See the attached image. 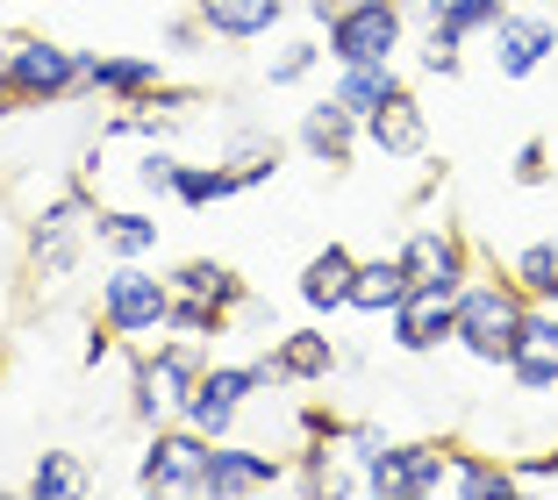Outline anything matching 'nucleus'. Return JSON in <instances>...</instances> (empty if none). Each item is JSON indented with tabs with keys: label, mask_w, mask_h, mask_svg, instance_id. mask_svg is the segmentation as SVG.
I'll use <instances>...</instances> for the list:
<instances>
[{
	"label": "nucleus",
	"mask_w": 558,
	"mask_h": 500,
	"mask_svg": "<svg viewBox=\"0 0 558 500\" xmlns=\"http://www.w3.org/2000/svg\"><path fill=\"white\" fill-rule=\"evenodd\" d=\"M230 194H244V179H236L222 158L215 164H186L180 158V172H172V200H180V208H215V200H230Z\"/></svg>",
	"instance_id": "nucleus-25"
},
{
	"label": "nucleus",
	"mask_w": 558,
	"mask_h": 500,
	"mask_svg": "<svg viewBox=\"0 0 558 500\" xmlns=\"http://www.w3.org/2000/svg\"><path fill=\"white\" fill-rule=\"evenodd\" d=\"M487 58H494V72H501V80H530V72H544L558 58V22L509 8V15L487 29Z\"/></svg>",
	"instance_id": "nucleus-11"
},
{
	"label": "nucleus",
	"mask_w": 558,
	"mask_h": 500,
	"mask_svg": "<svg viewBox=\"0 0 558 500\" xmlns=\"http://www.w3.org/2000/svg\"><path fill=\"white\" fill-rule=\"evenodd\" d=\"M22 8H36V0H22Z\"/></svg>",
	"instance_id": "nucleus-37"
},
{
	"label": "nucleus",
	"mask_w": 558,
	"mask_h": 500,
	"mask_svg": "<svg viewBox=\"0 0 558 500\" xmlns=\"http://www.w3.org/2000/svg\"><path fill=\"white\" fill-rule=\"evenodd\" d=\"M395 258L409 265V286H444V293H459L465 279H473V243H465L451 222H415L409 236H401Z\"/></svg>",
	"instance_id": "nucleus-8"
},
{
	"label": "nucleus",
	"mask_w": 558,
	"mask_h": 500,
	"mask_svg": "<svg viewBox=\"0 0 558 500\" xmlns=\"http://www.w3.org/2000/svg\"><path fill=\"white\" fill-rule=\"evenodd\" d=\"M222 164H230L244 186H265V179L279 172V136H230V150H222Z\"/></svg>",
	"instance_id": "nucleus-30"
},
{
	"label": "nucleus",
	"mask_w": 558,
	"mask_h": 500,
	"mask_svg": "<svg viewBox=\"0 0 558 500\" xmlns=\"http://www.w3.org/2000/svg\"><path fill=\"white\" fill-rule=\"evenodd\" d=\"M294 144L308 150L323 172H344L351 158H359V144H365V130H359V114L351 108H337V100H315L308 114H301V130H294Z\"/></svg>",
	"instance_id": "nucleus-14"
},
{
	"label": "nucleus",
	"mask_w": 558,
	"mask_h": 500,
	"mask_svg": "<svg viewBox=\"0 0 558 500\" xmlns=\"http://www.w3.org/2000/svg\"><path fill=\"white\" fill-rule=\"evenodd\" d=\"M172 172H180V158H172L165 144H144L136 164H130V194L136 200H172Z\"/></svg>",
	"instance_id": "nucleus-31"
},
{
	"label": "nucleus",
	"mask_w": 558,
	"mask_h": 500,
	"mask_svg": "<svg viewBox=\"0 0 558 500\" xmlns=\"http://www.w3.org/2000/svg\"><path fill=\"white\" fill-rule=\"evenodd\" d=\"M359 130H365V144H379L387 158H423V144H429V122H423V108H415V94H395L387 108L365 114Z\"/></svg>",
	"instance_id": "nucleus-19"
},
{
	"label": "nucleus",
	"mask_w": 558,
	"mask_h": 500,
	"mask_svg": "<svg viewBox=\"0 0 558 500\" xmlns=\"http://www.w3.org/2000/svg\"><path fill=\"white\" fill-rule=\"evenodd\" d=\"M201 36H208V29H201V15H186V22H172V29H165V44H172V50H194Z\"/></svg>",
	"instance_id": "nucleus-35"
},
{
	"label": "nucleus",
	"mask_w": 558,
	"mask_h": 500,
	"mask_svg": "<svg viewBox=\"0 0 558 500\" xmlns=\"http://www.w3.org/2000/svg\"><path fill=\"white\" fill-rule=\"evenodd\" d=\"M509 279L530 293V301H551V307H558V236L523 243V251L509 258Z\"/></svg>",
	"instance_id": "nucleus-26"
},
{
	"label": "nucleus",
	"mask_w": 558,
	"mask_h": 500,
	"mask_svg": "<svg viewBox=\"0 0 558 500\" xmlns=\"http://www.w3.org/2000/svg\"><path fill=\"white\" fill-rule=\"evenodd\" d=\"M351 272H359V258H351L344 243H323V251L301 265V307H315V315H337V307L351 301Z\"/></svg>",
	"instance_id": "nucleus-21"
},
{
	"label": "nucleus",
	"mask_w": 558,
	"mask_h": 500,
	"mask_svg": "<svg viewBox=\"0 0 558 500\" xmlns=\"http://www.w3.org/2000/svg\"><path fill=\"white\" fill-rule=\"evenodd\" d=\"M208 458L215 436H201L194 422H158L144 443V465H136V486L144 493H208Z\"/></svg>",
	"instance_id": "nucleus-5"
},
{
	"label": "nucleus",
	"mask_w": 558,
	"mask_h": 500,
	"mask_svg": "<svg viewBox=\"0 0 558 500\" xmlns=\"http://www.w3.org/2000/svg\"><path fill=\"white\" fill-rule=\"evenodd\" d=\"M395 94H409V80L395 72V58H373V65H337V86H329V100H337V108H351L359 122L373 108H387Z\"/></svg>",
	"instance_id": "nucleus-20"
},
{
	"label": "nucleus",
	"mask_w": 558,
	"mask_h": 500,
	"mask_svg": "<svg viewBox=\"0 0 558 500\" xmlns=\"http://www.w3.org/2000/svg\"><path fill=\"white\" fill-rule=\"evenodd\" d=\"M551 172H558V164H551V150H544L537 136H530V144L515 150V186H544Z\"/></svg>",
	"instance_id": "nucleus-34"
},
{
	"label": "nucleus",
	"mask_w": 558,
	"mask_h": 500,
	"mask_svg": "<svg viewBox=\"0 0 558 500\" xmlns=\"http://www.w3.org/2000/svg\"><path fill=\"white\" fill-rule=\"evenodd\" d=\"M515 465H501V458H487V451H451V479H444V493L451 500H501V493H515Z\"/></svg>",
	"instance_id": "nucleus-23"
},
{
	"label": "nucleus",
	"mask_w": 558,
	"mask_h": 500,
	"mask_svg": "<svg viewBox=\"0 0 558 500\" xmlns=\"http://www.w3.org/2000/svg\"><path fill=\"white\" fill-rule=\"evenodd\" d=\"M301 8H308V15H315V22H323V29H329V22L344 15V8H359V0H301Z\"/></svg>",
	"instance_id": "nucleus-36"
},
{
	"label": "nucleus",
	"mask_w": 558,
	"mask_h": 500,
	"mask_svg": "<svg viewBox=\"0 0 558 500\" xmlns=\"http://www.w3.org/2000/svg\"><path fill=\"white\" fill-rule=\"evenodd\" d=\"M337 365H344V357H337V343H329L323 329H287V337H272V351H265L272 387H323Z\"/></svg>",
	"instance_id": "nucleus-13"
},
{
	"label": "nucleus",
	"mask_w": 558,
	"mask_h": 500,
	"mask_svg": "<svg viewBox=\"0 0 558 500\" xmlns=\"http://www.w3.org/2000/svg\"><path fill=\"white\" fill-rule=\"evenodd\" d=\"M94 251L100 258H150L158 251V215L136 200V208H108L94 200Z\"/></svg>",
	"instance_id": "nucleus-17"
},
{
	"label": "nucleus",
	"mask_w": 558,
	"mask_h": 500,
	"mask_svg": "<svg viewBox=\"0 0 558 500\" xmlns=\"http://www.w3.org/2000/svg\"><path fill=\"white\" fill-rule=\"evenodd\" d=\"M509 387L515 393H558V307L551 301H530L523 329L509 343Z\"/></svg>",
	"instance_id": "nucleus-10"
},
{
	"label": "nucleus",
	"mask_w": 558,
	"mask_h": 500,
	"mask_svg": "<svg viewBox=\"0 0 558 500\" xmlns=\"http://www.w3.org/2000/svg\"><path fill=\"white\" fill-rule=\"evenodd\" d=\"M0 72H8L15 108H58V100L86 94V50L50 44V36H36V29H15L0 44Z\"/></svg>",
	"instance_id": "nucleus-1"
},
{
	"label": "nucleus",
	"mask_w": 558,
	"mask_h": 500,
	"mask_svg": "<svg viewBox=\"0 0 558 500\" xmlns=\"http://www.w3.org/2000/svg\"><path fill=\"white\" fill-rule=\"evenodd\" d=\"M401 36H409V8L401 0H359L329 22V65H373V58H395Z\"/></svg>",
	"instance_id": "nucleus-6"
},
{
	"label": "nucleus",
	"mask_w": 558,
	"mask_h": 500,
	"mask_svg": "<svg viewBox=\"0 0 558 500\" xmlns=\"http://www.w3.org/2000/svg\"><path fill=\"white\" fill-rule=\"evenodd\" d=\"M409 265L401 258H359V272H351V315H373V322H387L401 301H409Z\"/></svg>",
	"instance_id": "nucleus-18"
},
{
	"label": "nucleus",
	"mask_w": 558,
	"mask_h": 500,
	"mask_svg": "<svg viewBox=\"0 0 558 500\" xmlns=\"http://www.w3.org/2000/svg\"><path fill=\"white\" fill-rule=\"evenodd\" d=\"M530 315V293L515 279H465L459 286V322H451V343L480 365H509V343Z\"/></svg>",
	"instance_id": "nucleus-2"
},
{
	"label": "nucleus",
	"mask_w": 558,
	"mask_h": 500,
	"mask_svg": "<svg viewBox=\"0 0 558 500\" xmlns=\"http://www.w3.org/2000/svg\"><path fill=\"white\" fill-rule=\"evenodd\" d=\"M287 8H294V0H194L201 29L222 36V44H258V36H272L279 22H287Z\"/></svg>",
	"instance_id": "nucleus-16"
},
{
	"label": "nucleus",
	"mask_w": 558,
	"mask_h": 500,
	"mask_svg": "<svg viewBox=\"0 0 558 500\" xmlns=\"http://www.w3.org/2000/svg\"><path fill=\"white\" fill-rule=\"evenodd\" d=\"M165 307H172V279L144 272V258H108V272H100V322L122 343L165 337Z\"/></svg>",
	"instance_id": "nucleus-3"
},
{
	"label": "nucleus",
	"mask_w": 558,
	"mask_h": 500,
	"mask_svg": "<svg viewBox=\"0 0 558 500\" xmlns=\"http://www.w3.org/2000/svg\"><path fill=\"white\" fill-rule=\"evenodd\" d=\"M158 86H165V58H144V50L100 58V50H86V94H108L116 108H130V100L158 94Z\"/></svg>",
	"instance_id": "nucleus-15"
},
{
	"label": "nucleus",
	"mask_w": 558,
	"mask_h": 500,
	"mask_svg": "<svg viewBox=\"0 0 558 500\" xmlns=\"http://www.w3.org/2000/svg\"><path fill=\"white\" fill-rule=\"evenodd\" d=\"M29 493H36V500H58V493H94V472H86L72 451H36V465H29Z\"/></svg>",
	"instance_id": "nucleus-27"
},
{
	"label": "nucleus",
	"mask_w": 558,
	"mask_h": 500,
	"mask_svg": "<svg viewBox=\"0 0 558 500\" xmlns=\"http://www.w3.org/2000/svg\"><path fill=\"white\" fill-rule=\"evenodd\" d=\"M258 393H272V371H265V357L258 365H215L208 357V371L194 379V393L180 401V422H194L201 436H236V422H244V407L258 401Z\"/></svg>",
	"instance_id": "nucleus-4"
},
{
	"label": "nucleus",
	"mask_w": 558,
	"mask_h": 500,
	"mask_svg": "<svg viewBox=\"0 0 558 500\" xmlns=\"http://www.w3.org/2000/svg\"><path fill=\"white\" fill-rule=\"evenodd\" d=\"M395 322V351H409V357H429V351H444L451 343V322H459V293H444V286H415L409 301L387 315Z\"/></svg>",
	"instance_id": "nucleus-12"
},
{
	"label": "nucleus",
	"mask_w": 558,
	"mask_h": 500,
	"mask_svg": "<svg viewBox=\"0 0 558 500\" xmlns=\"http://www.w3.org/2000/svg\"><path fill=\"white\" fill-rule=\"evenodd\" d=\"M401 8H409L415 22H437V29H459L465 44H473V36H487L494 22L509 15V0H401Z\"/></svg>",
	"instance_id": "nucleus-24"
},
{
	"label": "nucleus",
	"mask_w": 558,
	"mask_h": 500,
	"mask_svg": "<svg viewBox=\"0 0 558 500\" xmlns=\"http://www.w3.org/2000/svg\"><path fill=\"white\" fill-rule=\"evenodd\" d=\"M315 58H323V44H315V36H287V44L272 50V65H265V86H301L315 72Z\"/></svg>",
	"instance_id": "nucleus-33"
},
{
	"label": "nucleus",
	"mask_w": 558,
	"mask_h": 500,
	"mask_svg": "<svg viewBox=\"0 0 558 500\" xmlns=\"http://www.w3.org/2000/svg\"><path fill=\"white\" fill-rule=\"evenodd\" d=\"M172 293H201V301H215V307H230V329H236V307L251 301V286L236 279V265H222V258H186V265H172Z\"/></svg>",
	"instance_id": "nucleus-22"
},
{
	"label": "nucleus",
	"mask_w": 558,
	"mask_h": 500,
	"mask_svg": "<svg viewBox=\"0 0 558 500\" xmlns=\"http://www.w3.org/2000/svg\"><path fill=\"white\" fill-rule=\"evenodd\" d=\"M415 65H423L429 80H459V72H465V36L423 22V58H415Z\"/></svg>",
	"instance_id": "nucleus-32"
},
{
	"label": "nucleus",
	"mask_w": 558,
	"mask_h": 500,
	"mask_svg": "<svg viewBox=\"0 0 558 500\" xmlns=\"http://www.w3.org/2000/svg\"><path fill=\"white\" fill-rule=\"evenodd\" d=\"M451 479V443H387V458L365 465L373 500H437Z\"/></svg>",
	"instance_id": "nucleus-7"
},
{
	"label": "nucleus",
	"mask_w": 558,
	"mask_h": 500,
	"mask_svg": "<svg viewBox=\"0 0 558 500\" xmlns=\"http://www.w3.org/2000/svg\"><path fill=\"white\" fill-rule=\"evenodd\" d=\"M329 443H337V465H351L365 479V465H373V458H387V443H395V436H387V422H337V436H329Z\"/></svg>",
	"instance_id": "nucleus-29"
},
{
	"label": "nucleus",
	"mask_w": 558,
	"mask_h": 500,
	"mask_svg": "<svg viewBox=\"0 0 558 500\" xmlns=\"http://www.w3.org/2000/svg\"><path fill=\"white\" fill-rule=\"evenodd\" d=\"M165 329H172V337H194V343L230 337V307L201 301V293H172V307H165Z\"/></svg>",
	"instance_id": "nucleus-28"
},
{
	"label": "nucleus",
	"mask_w": 558,
	"mask_h": 500,
	"mask_svg": "<svg viewBox=\"0 0 558 500\" xmlns=\"http://www.w3.org/2000/svg\"><path fill=\"white\" fill-rule=\"evenodd\" d=\"M287 486V458L272 451V443H215V458H208V493L201 500H251V493H279Z\"/></svg>",
	"instance_id": "nucleus-9"
}]
</instances>
